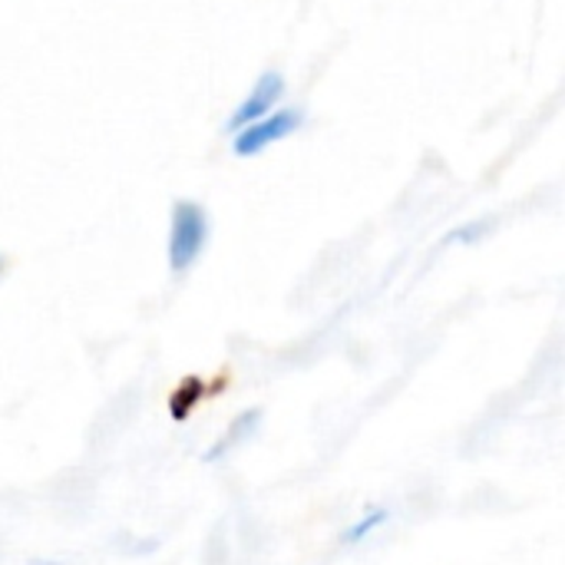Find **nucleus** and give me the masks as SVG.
Returning a JSON list of instances; mask_svg holds the SVG:
<instances>
[{
	"label": "nucleus",
	"mask_w": 565,
	"mask_h": 565,
	"mask_svg": "<svg viewBox=\"0 0 565 565\" xmlns=\"http://www.w3.org/2000/svg\"><path fill=\"white\" fill-rule=\"evenodd\" d=\"M387 523V510H371L364 520H358L351 530H348V536H344V543H361L364 536H371L377 526H384Z\"/></svg>",
	"instance_id": "nucleus-4"
},
{
	"label": "nucleus",
	"mask_w": 565,
	"mask_h": 565,
	"mask_svg": "<svg viewBox=\"0 0 565 565\" xmlns=\"http://www.w3.org/2000/svg\"><path fill=\"white\" fill-rule=\"evenodd\" d=\"M0 271H3V258H0Z\"/></svg>",
	"instance_id": "nucleus-6"
},
{
	"label": "nucleus",
	"mask_w": 565,
	"mask_h": 565,
	"mask_svg": "<svg viewBox=\"0 0 565 565\" xmlns=\"http://www.w3.org/2000/svg\"><path fill=\"white\" fill-rule=\"evenodd\" d=\"M301 126H305V113L298 106H278L275 113L262 116L258 122H248L245 129H238L235 139H232V149H235V156L252 159V156L265 152L268 146L288 139Z\"/></svg>",
	"instance_id": "nucleus-2"
},
{
	"label": "nucleus",
	"mask_w": 565,
	"mask_h": 565,
	"mask_svg": "<svg viewBox=\"0 0 565 565\" xmlns=\"http://www.w3.org/2000/svg\"><path fill=\"white\" fill-rule=\"evenodd\" d=\"M483 228H487V222H477V225H470V228L457 232V238H460V242H473V235H477V232H483Z\"/></svg>",
	"instance_id": "nucleus-5"
},
{
	"label": "nucleus",
	"mask_w": 565,
	"mask_h": 565,
	"mask_svg": "<svg viewBox=\"0 0 565 565\" xmlns=\"http://www.w3.org/2000/svg\"><path fill=\"white\" fill-rule=\"evenodd\" d=\"M281 99H285V79H281V73H275V70L262 73V76L255 79L252 93L235 106V113H232V119H228V129L238 132V129H245L248 122H258L262 116L275 113V109L281 106Z\"/></svg>",
	"instance_id": "nucleus-3"
},
{
	"label": "nucleus",
	"mask_w": 565,
	"mask_h": 565,
	"mask_svg": "<svg viewBox=\"0 0 565 565\" xmlns=\"http://www.w3.org/2000/svg\"><path fill=\"white\" fill-rule=\"evenodd\" d=\"M209 212L192 202V199H179L172 205V218H169V268L172 275H185L205 252L209 245Z\"/></svg>",
	"instance_id": "nucleus-1"
}]
</instances>
